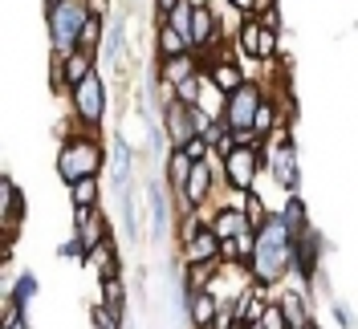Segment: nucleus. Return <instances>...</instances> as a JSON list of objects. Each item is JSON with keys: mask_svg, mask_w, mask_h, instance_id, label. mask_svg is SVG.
<instances>
[{"mask_svg": "<svg viewBox=\"0 0 358 329\" xmlns=\"http://www.w3.org/2000/svg\"><path fill=\"white\" fill-rule=\"evenodd\" d=\"M114 187H118V191H127V187H131V147H127V138H118V142H114Z\"/></svg>", "mask_w": 358, "mask_h": 329, "instance_id": "b1692460", "label": "nucleus"}, {"mask_svg": "<svg viewBox=\"0 0 358 329\" xmlns=\"http://www.w3.org/2000/svg\"><path fill=\"white\" fill-rule=\"evenodd\" d=\"M94 17L86 0H62L57 8H45V21H49V45L57 57H66L73 49H82V29Z\"/></svg>", "mask_w": 358, "mask_h": 329, "instance_id": "7ed1b4c3", "label": "nucleus"}, {"mask_svg": "<svg viewBox=\"0 0 358 329\" xmlns=\"http://www.w3.org/2000/svg\"><path fill=\"white\" fill-rule=\"evenodd\" d=\"M29 309H21L13 297H4V305H0V329H29V317H24Z\"/></svg>", "mask_w": 358, "mask_h": 329, "instance_id": "cd10ccee", "label": "nucleus"}, {"mask_svg": "<svg viewBox=\"0 0 358 329\" xmlns=\"http://www.w3.org/2000/svg\"><path fill=\"white\" fill-rule=\"evenodd\" d=\"M241 329H261V326H241Z\"/></svg>", "mask_w": 358, "mask_h": 329, "instance_id": "a19ab883", "label": "nucleus"}, {"mask_svg": "<svg viewBox=\"0 0 358 329\" xmlns=\"http://www.w3.org/2000/svg\"><path fill=\"white\" fill-rule=\"evenodd\" d=\"M86 4H90L94 17H106V13H110V0H86Z\"/></svg>", "mask_w": 358, "mask_h": 329, "instance_id": "4c0bfd02", "label": "nucleus"}, {"mask_svg": "<svg viewBox=\"0 0 358 329\" xmlns=\"http://www.w3.org/2000/svg\"><path fill=\"white\" fill-rule=\"evenodd\" d=\"M196 73H203V69H200V57H196V53L159 57V82H167V86H179V82H187V78H196Z\"/></svg>", "mask_w": 358, "mask_h": 329, "instance_id": "4468645a", "label": "nucleus"}, {"mask_svg": "<svg viewBox=\"0 0 358 329\" xmlns=\"http://www.w3.org/2000/svg\"><path fill=\"white\" fill-rule=\"evenodd\" d=\"M62 256H66V261H86V244H82L78 236H73V240L62 244Z\"/></svg>", "mask_w": 358, "mask_h": 329, "instance_id": "72a5a7b5", "label": "nucleus"}, {"mask_svg": "<svg viewBox=\"0 0 358 329\" xmlns=\"http://www.w3.org/2000/svg\"><path fill=\"white\" fill-rule=\"evenodd\" d=\"M261 21H265L268 29H281V8H277V4H273V8H268V13H261Z\"/></svg>", "mask_w": 358, "mask_h": 329, "instance_id": "c9c22d12", "label": "nucleus"}, {"mask_svg": "<svg viewBox=\"0 0 358 329\" xmlns=\"http://www.w3.org/2000/svg\"><path fill=\"white\" fill-rule=\"evenodd\" d=\"M220 29H224L220 17H216L208 4H200V8H196V17H192V49H196V53H216L220 41H224Z\"/></svg>", "mask_w": 358, "mask_h": 329, "instance_id": "9d476101", "label": "nucleus"}, {"mask_svg": "<svg viewBox=\"0 0 358 329\" xmlns=\"http://www.w3.org/2000/svg\"><path fill=\"white\" fill-rule=\"evenodd\" d=\"M192 154L183 151V147H171V159H167V187L176 191V199L183 196V187H187V179H192Z\"/></svg>", "mask_w": 358, "mask_h": 329, "instance_id": "a211bd4d", "label": "nucleus"}, {"mask_svg": "<svg viewBox=\"0 0 358 329\" xmlns=\"http://www.w3.org/2000/svg\"><path fill=\"white\" fill-rule=\"evenodd\" d=\"M62 73H66V86L69 89L78 86V82H86L90 73H94V53H86V49L66 53V57H62Z\"/></svg>", "mask_w": 358, "mask_h": 329, "instance_id": "aec40b11", "label": "nucleus"}, {"mask_svg": "<svg viewBox=\"0 0 358 329\" xmlns=\"http://www.w3.org/2000/svg\"><path fill=\"white\" fill-rule=\"evenodd\" d=\"M241 207H245L248 224H252L257 232H261V228H265V219L273 216V212H268V207H265V199L257 196V191H245V203H241Z\"/></svg>", "mask_w": 358, "mask_h": 329, "instance_id": "c85d7f7f", "label": "nucleus"}, {"mask_svg": "<svg viewBox=\"0 0 358 329\" xmlns=\"http://www.w3.org/2000/svg\"><path fill=\"white\" fill-rule=\"evenodd\" d=\"M200 261H220V236L212 232V224L183 244V264H200Z\"/></svg>", "mask_w": 358, "mask_h": 329, "instance_id": "2eb2a0df", "label": "nucleus"}, {"mask_svg": "<svg viewBox=\"0 0 358 329\" xmlns=\"http://www.w3.org/2000/svg\"><path fill=\"white\" fill-rule=\"evenodd\" d=\"M163 131L171 138V147H187L196 138V126H192V106L183 102H167L163 106Z\"/></svg>", "mask_w": 358, "mask_h": 329, "instance_id": "f8f14e48", "label": "nucleus"}, {"mask_svg": "<svg viewBox=\"0 0 358 329\" xmlns=\"http://www.w3.org/2000/svg\"><path fill=\"white\" fill-rule=\"evenodd\" d=\"M147 207H151V236H163L167 224H171V212H167V196L159 191V183H147Z\"/></svg>", "mask_w": 358, "mask_h": 329, "instance_id": "412c9836", "label": "nucleus"}, {"mask_svg": "<svg viewBox=\"0 0 358 329\" xmlns=\"http://www.w3.org/2000/svg\"><path fill=\"white\" fill-rule=\"evenodd\" d=\"M176 4H183V0H155V8H159V21H163V17H167V13H171Z\"/></svg>", "mask_w": 358, "mask_h": 329, "instance_id": "58836bf2", "label": "nucleus"}, {"mask_svg": "<svg viewBox=\"0 0 358 329\" xmlns=\"http://www.w3.org/2000/svg\"><path fill=\"white\" fill-rule=\"evenodd\" d=\"M268 171H273V179L285 187V191H297V183H301V167H297V147H293V138H273V151L265 154Z\"/></svg>", "mask_w": 358, "mask_h": 329, "instance_id": "6e6552de", "label": "nucleus"}, {"mask_svg": "<svg viewBox=\"0 0 358 329\" xmlns=\"http://www.w3.org/2000/svg\"><path fill=\"white\" fill-rule=\"evenodd\" d=\"M86 264H90V268H98V277H102V281H110V277H122V264H118V248H114L110 240H102L98 248H90Z\"/></svg>", "mask_w": 358, "mask_h": 329, "instance_id": "6ab92c4d", "label": "nucleus"}, {"mask_svg": "<svg viewBox=\"0 0 358 329\" xmlns=\"http://www.w3.org/2000/svg\"><path fill=\"white\" fill-rule=\"evenodd\" d=\"M277 305L285 309V321H289V329H310V326H313L310 301H306V293H301V288H289V293H281V297H277Z\"/></svg>", "mask_w": 358, "mask_h": 329, "instance_id": "dca6fc26", "label": "nucleus"}, {"mask_svg": "<svg viewBox=\"0 0 358 329\" xmlns=\"http://www.w3.org/2000/svg\"><path fill=\"white\" fill-rule=\"evenodd\" d=\"M236 49L252 61H277L281 41H277V29H268L261 17H245L241 29H236Z\"/></svg>", "mask_w": 358, "mask_h": 329, "instance_id": "0eeeda50", "label": "nucleus"}, {"mask_svg": "<svg viewBox=\"0 0 358 329\" xmlns=\"http://www.w3.org/2000/svg\"><path fill=\"white\" fill-rule=\"evenodd\" d=\"M228 4H232L241 17H252V13H257V0H228Z\"/></svg>", "mask_w": 358, "mask_h": 329, "instance_id": "f704fd0d", "label": "nucleus"}, {"mask_svg": "<svg viewBox=\"0 0 358 329\" xmlns=\"http://www.w3.org/2000/svg\"><path fill=\"white\" fill-rule=\"evenodd\" d=\"M102 53H106V61H114V66L122 69V61H127V21L106 24V45H102Z\"/></svg>", "mask_w": 358, "mask_h": 329, "instance_id": "5701e85b", "label": "nucleus"}, {"mask_svg": "<svg viewBox=\"0 0 358 329\" xmlns=\"http://www.w3.org/2000/svg\"><path fill=\"white\" fill-rule=\"evenodd\" d=\"M208 224H212V232H216L220 240H232V236H245V232H257V228L248 224L245 207H216Z\"/></svg>", "mask_w": 358, "mask_h": 329, "instance_id": "ddd939ff", "label": "nucleus"}, {"mask_svg": "<svg viewBox=\"0 0 358 329\" xmlns=\"http://www.w3.org/2000/svg\"><path fill=\"white\" fill-rule=\"evenodd\" d=\"M334 317L342 321V326H355V317H350V309L342 305V301H334Z\"/></svg>", "mask_w": 358, "mask_h": 329, "instance_id": "e433bc0d", "label": "nucleus"}, {"mask_svg": "<svg viewBox=\"0 0 358 329\" xmlns=\"http://www.w3.org/2000/svg\"><path fill=\"white\" fill-rule=\"evenodd\" d=\"M122 228H127V240H138V207H134L131 187L122 191Z\"/></svg>", "mask_w": 358, "mask_h": 329, "instance_id": "7c9ffc66", "label": "nucleus"}, {"mask_svg": "<svg viewBox=\"0 0 358 329\" xmlns=\"http://www.w3.org/2000/svg\"><path fill=\"white\" fill-rule=\"evenodd\" d=\"M310 329H317V326H310Z\"/></svg>", "mask_w": 358, "mask_h": 329, "instance_id": "79ce46f5", "label": "nucleus"}, {"mask_svg": "<svg viewBox=\"0 0 358 329\" xmlns=\"http://www.w3.org/2000/svg\"><path fill=\"white\" fill-rule=\"evenodd\" d=\"M102 305H110L118 317H127V293H122V277L102 281Z\"/></svg>", "mask_w": 358, "mask_h": 329, "instance_id": "a878e982", "label": "nucleus"}, {"mask_svg": "<svg viewBox=\"0 0 358 329\" xmlns=\"http://www.w3.org/2000/svg\"><path fill=\"white\" fill-rule=\"evenodd\" d=\"M317 261H322V236L317 228H306L301 236H293V272L301 281H317Z\"/></svg>", "mask_w": 358, "mask_h": 329, "instance_id": "1a4fd4ad", "label": "nucleus"}, {"mask_svg": "<svg viewBox=\"0 0 358 329\" xmlns=\"http://www.w3.org/2000/svg\"><path fill=\"white\" fill-rule=\"evenodd\" d=\"M49 86L53 89H69L66 86V73H62V57L53 53V61H49Z\"/></svg>", "mask_w": 358, "mask_h": 329, "instance_id": "473e14b6", "label": "nucleus"}, {"mask_svg": "<svg viewBox=\"0 0 358 329\" xmlns=\"http://www.w3.org/2000/svg\"><path fill=\"white\" fill-rule=\"evenodd\" d=\"M37 288H41V281H37L33 272H24V277H17V285H13L8 297H13L21 309H29V305H33V297H37Z\"/></svg>", "mask_w": 358, "mask_h": 329, "instance_id": "bb28decb", "label": "nucleus"}, {"mask_svg": "<svg viewBox=\"0 0 358 329\" xmlns=\"http://www.w3.org/2000/svg\"><path fill=\"white\" fill-rule=\"evenodd\" d=\"M69 106H73V118L86 131H98L102 126V118H106V82H102L98 69L90 73L86 82H78V86L69 89Z\"/></svg>", "mask_w": 358, "mask_h": 329, "instance_id": "423d86ee", "label": "nucleus"}, {"mask_svg": "<svg viewBox=\"0 0 358 329\" xmlns=\"http://www.w3.org/2000/svg\"><path fill=\"white\" fill-rule=\"evenodd\" d=\"M261 329H289V321H285V309L277 305V301L265 309V317H261Z\"/></svg>", "mask_w": 358, "mask_h": 329, "instance_id": "2f4dec72", "label": "nucleus"}, {"mask_svg": "<svg viewBox=\"0 0 358 329\" xmlns=\"http://www.w3.org/2000/svg\"><path fill=\"white\" fill-rule=\"evenodd\" d=\"M265 86H257V82H245L241 89H232L228 98H224V126L236 134V142H261L257 134H252V118H257V106L265 102Z\"/></svg>", "mask_w": 358, "mask_h": 329, "instance_id": "20e7f679", "label": "nucleus"}, {"mask_svg": "<svg viewBox=\"0 0 358 329\" xmlns=\"http://www.w3.org/2000/svg\"><path fill=\"white\" fill-rule=\"evenodd\" d=\"M192 17H196V4H192V0H183V4H176V8H171V13H167L163 21L176 24L179 33H183V37L192 41Z\"/></svg>", "mask_w": 358, "mask_h": 329, "instance_id": "c756f323", "label": "nucleus"}, {"mask_svg": "<svg viewBox=\"0 0 358 329\" xmlns=\"http://www.w3.org/2000/svg\"><path fill=\"white\" fill-rule=\"evenodd\" d=\"M248 272H252L257 285H265V288L281 285L293 272V232H289V224H285L281 212L268 216L265 228L257 232V252L248 261Z\"/></svg>", "mask_w": 358, "mask_h": 329, "instance_id": "f257e3e1", "label": "nucleus"}, {"mask_svg": "<svg viewBox=\"0 0 358 329\" xmlns=\"http://www.w3.org/2000/svg\"><path fill=\"white\" fill-rule=\"evenodd\" d=\"M155 53L159 57H179V53H196L192 49V41L179 33L176 24H167V21H159V33H155Z\"/></svg>", "mask_w": 358, "mask_h": 329, "instance_id": "f3484780", "label": "nucleus"}, {"mask_svg": "<svg viewBox=\"0 0 358 329\" xmlns=\"http://www.w3.org/2000/svg\"><path fill=\"white\" fill-rule=\"evenodd\" d=\"M73 236L86 244V256H90V248L110 240V224H106V216L98 207H73Z\"/></svg>", "mask_w": 358, "mask_h": 329, "instance_id": "9b49d317", "label": "nucleus"}, {"mask_svg": "<svg viewBox=\"0 0 358 329\" xmlns=\"http://www.w3.org/2000/svg\"><path fill=\"white\" fill-rule=\"evenodd\" d=\"M102 167H106V151H102V142L86 131H73L62 142V151H57V175L62 183H78V179H98L102 175Z\"/></svg>", "mask_w": 358, "mask_h": 329, "instance_id": "f03ea898", "label": "nucleus"}, {"mask_svg": "<svg viewBox=\"0 0 358 329\" xmlns=\"http://www.w3.org/2000/svg\"><path fill=\"white\" fill-rule=\"evenodd\" d=\"M265 142H236L232 151L220 159V175L224 183L232 187V191H252L257 187V175H261V167H265Z\"/></svg>", "mask_w": 358, "mask_h": 329, "instance_id": "39448f33", "label": "nucleus"}, {"mask_svg": "<svg viewBox=\"0 0 358 329\" xmlns=\"http://www.w3.org/2000/svg\"><path fill=\"white\" fill-rule=\"evenodd\" d=\"M69 199H73V207H98V179L69 183Z\"/></svg>", "mask_w": 358, "mask_h": 329, "instance_id": "393cba45", "label": "nucleus"}, {"mask_svg": "<svg viewBox=\"0 0 358 329\" xmlns=\"http://www.w3.org/2000/svg\"><path fill=\"white\" fill-rule=\"evenodd\" d=\"M57 4H62V0H45V8H57Z\"/></svg>", "mask_w": 358, "mask_h": 329, "instance_id": "ea45409f", "label": "nucleus"}, {"mask_svg": "<svg viewBox=\"0 0 358 329\" xmlns=\"http://www.w3.org/2000/svg\"><path fill=\"white\" fill-rule=\"evenodd\" d=\"M281 216H285V224H289L293 236H301L306 228H313V224H310V212H306V203H301V196H297V191H289V196H285Z\"/></svg>", "mask_w": 358, "mask_h": 329, "instance_id": "4be33fe9", "label": "nucleus"}]
</instances>
